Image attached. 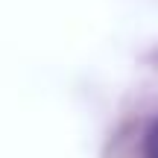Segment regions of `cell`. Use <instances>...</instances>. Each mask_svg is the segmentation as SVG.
<instances>
[{"label":"cell","mask_w":158,"mask_h":158,"mask_svg":"<svg viewBox=\"0 0 158 158\" xmlns=\"http://www.w3.org/2000/svg\"><path fill=\"white\" fill-rule=\"evenodd\" d=\"M143 158H158V120L149 126L147 138H143Z\"/></svg>","instance_id":"6da1fadb"}]
</instances>
